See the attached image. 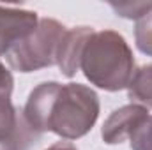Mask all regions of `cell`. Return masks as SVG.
Instances as JSON below:
<instances>
[{"label":"cell","instance_id":"13","mask_svg":"<svg viewBox=\"0 0 152 150\" xmlns=\"http://www.w3.org/2000/svg\"><path fill=\"white\" fill-rule=\"evenodd\" d=\"M12 87H14V78L0 60V97H11Z\"/></svg>","mask_w":152,"mask_h":150},{"label":"cell","instance_id":"15","mask_svg":"<svg viewBox=\"0 0 152 150\" xmlns=\"http://www.w3.org/2000/svg\"><path fill=\"white\" fill-rule=\"evenodd\" d=\"M0 57H2V55H0Z\"/></svg>","mask_w":152,"mask_h":150},{"label":"cell","instance_id":"1","mask_svg":"<svg viewBox=\"0 0 152 150\" xmlns=\"http://www.w3.org/2000/svg\"><path fill=\"white\" fill-rule=\"evenodd\" d=\"M101 111L94 88L81 83L44 81L28 94L23 117L37 134L53 133L66 141H75L92 131Z\"/></svg>","mask_w":152,"mask_h":150},{"label":"cell","instance_id":"7","mask_svg":"<svg viewBox=\"0 0 152 150\" xmlns=\"http://www.w3.org/2000/svg\"><path fill=\"white\" fill-rule=\"evenodd\" d=\"M127 95L134 104L152 110V64L142 66L134 71L127 85Z\"/></svg>","mask_w":152,"mask_h":150},{"label":"cell","instance_id":"12","mask_svg":"<svg viewBox=\"0 0 152 150\" xmlns=\"http://www.w3.org/2000/svg\"><path fill=\"white\" fill-rule=\"evenodd\" d=\"M131 150H152V115L129 138Z\"/></svg>","mask_w":152,"mask_h":150},{"label":"cell","instance_id":"3","mask_svg":"<svg viewBox=\"0 0 152 150\" xmlns=\"http://www.w3.org/2000/svg\"><path fill=\"white\" fill-rule=\"evenodd\" d=\"M66 32L67 28L60 21L53 18H41L36 32L14 44L4 55L7 66L23 74L57 66L58 48Z\"/></svg>","mask_w":152,"mask_h":150},{"label":"cell","instance_id":"10","mask_svg":"<svg viewBox=\"0 0 152 150\" xmlns=\"http://www.w3.org/2000/svg\"><path fill=\"white\" fill-rule=\"evenodd\" d=\"M108 5L113 9L117 16L134 21H138L152 11V2H110Z\"/></svg>","mask_w":152,"mask_h":150},{"label":"cell","instance_id":"11","mask_svg":"<svg viewBox=\"0 0 152 150\" xmlns=\"http://www.w3.org/2000/svg\"><path fill=\"white\" fill-rule=\"evenodd\" d=\"M134 42L136 48L152 58V11L140 18L134 25Z\"/></svg>","mask_w":152,"mask_h":150},{"label":"cell","instance_id":"6","mask_svg":"<svg viewBox=\"0 0 152 150\" xmlns=\"http://www.w3.org/2000/svg\"><path fill=\"white\" fill-rule=\"evenodd\" d=\"M94 32L96 30L92 27H75L66 32L58 48V57H57V66L66 78H73L80 71L85 44L88 42Z\"/></svg>","mask_w":152,"mask_h":150},{"label":"cell","instance_id":"5","mask_svg":"<svg viewBox=\"0 0 152 150\" xmlns=\"http://www.w3.org/2000/svg\"><path fill=\"white\" fill-rule=\"evenodd\" d=\"M149 118V110L140 104H126L108 115L101 127V138L106 145H120Z\"/></svg>","mask_w":152,"mask_h":150},{"label":"cell","instance_id":"2","mask_svg":"<svg viewBox=\"0 0 152 150\" xmlns=\"http://www.w3.org/2000/svg\"><path fill=\"white\" fill-rule=\"evenodd\" d=\"M80 71L90 85L101 90H124L136 71L133 50L124 36L115 30L94 32L85 44Z\"/></svg>","mask_w":152,"mask_h":150},{"label":"cell","instance_id":"14","mask_svg":"<svg viewBox=\"0 0 152 150\" xmlns=\"http://www.w3.org/2000/svg\"><path fill=\"white\" fill-rule=\"evenodd\" d=\"M46 150H78L76 149L75 143H71V141H57V143H53L51 147H48Z\"/></svg>","mask_w":152,"mask_h":150},{"label":"cell","instance_id":"8","mask_svg":"<svg viewBox=\"0 0 152 150\" xmlns=\"http://www.w3.org/2000/svg\"><path fill=\"white\" fill-rule=\"evenodd\" d=\"M23 124V113L14 108L11 97H0V140L14 136Z\"/></svg>","mask_w":152,"mask_h":150},{"label":"cell","instance_id":"9","mask_svg":"<svg viewBox=\"0 0 152 150\" xmlns=\"http://www.w3.org/2000/svg\"><path fill=\"white\" fill-rule=\"evenodd\" d=\"M23 118H25V117H23ZM39 136H41V134H37L36 131H32L30 125H28L27 120H25V124L20 127V131H18L14 136L0 140V150H30L36 143H37Z\"/></svg>","mask_w":152,"mask_h":150},{"label":"cell","instance_id":"4","mask_svg":"<svg viewBox=\"0 0 152 150\" xmlns=\"http://www.w3.org/2000/svg\"><path fill=\"white\" fill-rule=\"evenodd\" d=\"M39 20L36 11L0 5V55L4 57L14 44L32 36Z\"/></svg>","mask_w":152,"mask_h":150}]
</instances>
